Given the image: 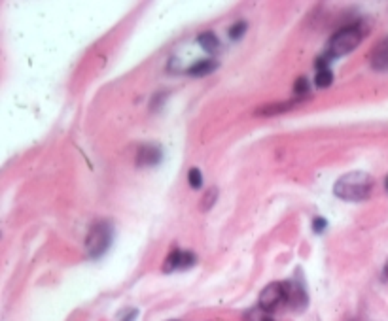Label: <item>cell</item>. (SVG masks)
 <instances>
[{"mask_svg": "<svg viewBox=\"0 0 388 321\" xmlns=\"http://www.w3.org/2000/svg\"><path fill=\"white\" fill-rule=\"evenodd\" d=\"M373 189V178L368 172L355 171L343 174L334 185V195L347 203H362Z\"/></svg>", "mask_w": 388, "mask_h": 321, "instance_id": "obj_1", "label": "cell"}, {"mask_svg": "<svg viewBox=\"0 0 388 321\" xmlns=\"http://www.w3.org/2000/svg\"><path fill=\"white\" fill-rule=\"evenodd\" d=\"M360 42H362V29L358 25L339 29V31L331 36V40H329L326 55H328L329 59L345 57V55L355 52L356 47L360 46Z\"/></svg>", "mask_w": 388, "mask_h": 321, "instance_id": "obj_2", "label": "cell"}, {"mask_svg": "<svg viewBox=\"0 0 388 321\" xmlns=\"http://www.w3.org/2000/svg\"><path fill=\"white\" fill-rule=\"evenodd\" d=\"M112 244V225L108 221L95 223L86 238V251L91 259H99Z\"/></svg>", "mask_w": 388, "mask_h": 321, "instance_id": "obj_3", "label": "cell"}, {"mask_svg": "<svg viewBox=\"0 0 388 321\" xmlns=\"http://www.w3.org/2000/svg\"><path fill=\"white\" fill-rule=\"evenodd\" d=\"M283 304H286V288H284V282H273L263 288V291L260 293V302H258V306L263 312H275Z\"/></svg>", "mask_w": 388, "mask_h": 321, "instance_id": "obj_4", "label": "cell"}, {"mask_svg": "<svg viewBox=\"0 0 388 321\" xmlns=\"http://www.w3.org/2000/svg\"><path fill=\"white\" fill-rule=\"evenodd\" d=\"M284 288H286V304H288L292 310H305L307 308V291H305V285L297 280H290V282H284Z\"/></svg>", "mask_w": 388, "mask_h": 321, "instance_id": "obj_5", "label": "cell"}, {"mask_svg": "<svg viewBox=\"0 0 388 321\" xmlns=\"http://www.w3.org/2000/svg\"><path fill=\"white\" fill-rule=\"evenodd\" d=\"M195 263V256L186 249H174L171 256L167 257L163 263V272H172L178 269H190Z\"/></svg>", "mask_w": 388, "mask_h": 321, "instance_id": "obj_6", "label": "cell"}, {"mask_svg": "<svg viewBox=\"0 0 388 321\" xmlns=\"http://www.w3.org/2000/svg\"><path fill=\"white\" fill-rule=\"evenodd\" d=\"M369 63H371V68H375V70H388V38L379 42L371 49V53H369Z\"/></svg>", "mask_w": 388, "mask_h": 321, "instance_id": "obj_7", "label": "cell"}, {"mask_svg": "<svg viewBox=\"0 0 388 321\" xmlns=\"http://www.w3.org/2000/svg\"><path fill=\"white\" fill-rule=\"evenodd\" d=\"M159 161H161V148L158 144H144L138 150V166H151V164H158Z\"/></svg>", "mask_w": 388, "mask_h": 321, "instance_id": "obj_8", "label": "cell"}, {"mask_svg": "<svg viewBox=\"0 0 388 321\" xmlns=\"http://www.w3.org/2000/svg\"><path fill=\"white\" fill-rule=\"evenodd\" d=\"M218 68V63L214 59H203L197 61L195 65H191L188 68V74L193 76V78H203V76H209L211 72H214Z\"/></svg>", "mask_w": 388, "mask_h": 321, "instance_id": "obj_9", "label": "cell"}, {"mask_svg": "<svg viewBox=\"0 0 388 321\" xmlns=\"http://www.w3.org/2000/svg\"><path fill=\"white\" fill-rule=\"evenodd\" d=\"M294 104H296V100H292V102H288V100L271 102V104H265L262 106L260 110H256V113H260V116H278V113H284V111L292 110Z\"/></svg>", "mask_w": 388, "mask_h": 321, "instance_id": "obj_10", "label": "cell"}, {"mask_svg": "<svg viewBox=\"0 0 388 321\" xmlns=\"http://www.w3.org/2000/svg\"><path fill=\"white\" fill-rule=\"evenodd\" d=\"M197 42H199V46L203 47L207 53H211V55H214V53L220 49V40H218L216 34L211 33V31H207V33L199 34Z\"/></svg>", "mask_w": 388, "mask_h": 321, "instance_id": "obj_11", "label": "cell"}, {"mask_svg": "<svg viewBox=\"0 0 388 321\" xmlns=\"http://www.w3.org/2000/svg\"><path fill=\"white\" fill-rule=\"evenodd\" d=\"M331 81H334V74H331V70H329V66L316 68V78H315L316 87H320V89H326V87L331 86Z\"/></svg>", "mask_w": 388, "mask_h": 321, "instance_id": "obj_12", "label": "cell"}, {"mask_svg": "<svg viewBox=\"0 0 388 321\" xmlns=\"http://www.w3.org/2000/svg\"><path fill=\"white\" fill-rule=\"evenodd\" d=\"M188 182H190L191 189H201V185H203L201 171H199V169H191V171L188 172Z\"/></svg>", "mask_w": 388, "mask_h": 321, "instance_id": "obj_13", "label": "cell"}, {"mask_svg": "<svg viewBox=\"0 0 388 321\" xmlns=\"http://www.w3.org/2000/svg\"><path fill=\"white\" fill-rule=\"evenodd\" d=\"M244 33H246V23H244V21H239V23H235V25L231 26L227 34H230L231 40H239Z\"/></svg>", "mask_w": 388, "mask_h": 321, "instance_id": "obj_14", "label": "cell"}, {"mask_svg": "<svg viewBox=\"0 0 388 321\" xmlns=\"http://www.w3.org/2000/svg\"><path fill=\"white\" fill-rule=\"evenodd\" d=\"M307 91H309V81H307V78H305V76L297 78L296 87H294V93H296L297 97H303V95H307Z\"/></svg>", "mask_w": 388, "mask_h": 321, "instance_id": "obj_15", "label": "cell"}, {"mask_svg": "<svg viewBox=\"0 0 388 321\" xmlns=\"http://www.w3.org/2000/svg\"><path fill=\"white\" fill-rule=\"evenodd\" d=\"M216 195H218L216 189L207 191V195H204L203 203H201V206H203V210H207L209 206H212V204H214V201H216Z\"/></svg>", "mask_w": 388, "mask_h": 321, "instance_id": "obj_16", "label": "cell"}, {"mask_svg": "<svg viewBox=\"0 0 388 321\" xmlns=\"http://www.w3.org/2000/svg\"><path fill=\"white\" fill-rule=\"evenodd\" d=\"M326 225H328V223H326L324 217H315V219H313V230H315L316 235H322L324 230H326Z\"/></svg>", "mask_w": 388, "mask_h": 321, "instance_id": "obj_17", "label": "cell"}, {"mask_svg": "<svg viewBox=\"0 0 388 321\" xmlns=\"http://www.w3.org/2000/svg\"><path fill=\"white\" fill-rule=\"evenodd\" d=\"M135 318H137V310H129V314L124 318V321H133Z\"/></svg>", "mask_w": 388, "mask_h": 321, "instance_id": "obj_18", "label": "cell"}, {"mask_svg": "<svg viewBox=\"0 0 388 321\" xmlns=\"http://www.w3.org/2000/svg\"><path fill=\"white\" fill-rule=\"evenodd\" d=\"M263 321H275V320H273V318H269V315H265V318H263Z\"/></svg>", "mask_w": 388, "mask_h": 321, "instance_id": "obj_19", "label": "cell"}, {"mask_svg": "<svg viewBox=\"0 0 388 321\" xmlns=\"http://www.w3.org/2000/svg\"><path fill=\"white\" fill-rule=\"evenodd\" d=\"M385 187H387V191H388V176H387V182H385Z\"/></svg>", "mask_w": 388, "mask_h": 321, "instance_id": "obj_20", "label": "cell"}]
</instances>
